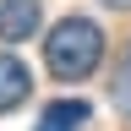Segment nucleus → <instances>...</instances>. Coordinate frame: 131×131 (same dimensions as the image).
Returning a JSON list of instances; mask_svg holds the SVG:
<instances>
[{
  "mask_svg": "<svg viewBox=\"0 0 131 131\" xmlns=\"http://www.w3.org/2000/svg\"><path fill=\"white\" fill-rule=\"evenodd\" d=\"M104 11H131V0H98Z\"/></svg>",
  "mask_w": 131,
  "mask_h": 131,
  "instance_id": "obj_6",
  "label": "nucleus"
},
{
  "mask_svg": "<svg viewBox=\"0 0 131 131\" xmlns=\"http://www.w3.org/2000/svg\"><path fill=\"white\" fill-rule=\"evenodd\" d=\"M109 104L131 120V44L120 49V60H115V71H109Z\"/></svg>",
  "mask_w": 131,
  "mask_h": 131,
  "instance_id": "obj_5",
  "label": "nucleus"
},
{
  "mask_svg": "<svg viewBox=\"0 0 131 131\" xmlns=\"http://www.w3.org/2000/svg\"><path fill=\"white\" fill-rule=\"evenodd\" d=\"M104 49H109V38H104V27L93 16H60L44 33V71L55 82H66V88H77V82L98 77Z\"/></svg>",
  "mask_w": 131,
  "mask_h": 131,
  "instance_id": "obj_1",
  "label": "nucleus"
},
{
  "mask_svg": "<svg viewBox=\"0 0 131 131\" xmlns=\"http://www.w3.org/2000/svg\"><path fill=\"white\" fill-rule=\"evenodd\" d=\"M44 27V6L38 0H0V44H27Z\"/></svg>",
  "mask_w": 131,
  "mask_h": 131,
  "instance_id": "obj_2",
  "label": "nucleus"
},
{
  "mask_svg": "<svg viewBox=\"0 0 131 131\" xmlns=\"http://www.w3.org/2000/svg\"><path fill=\"white\" fill-rule=\"evenodd\" d=\"M88 120H93L88 98H55V104H44V115H38L33 131H82Z\"/></svg>",
  "mask_w": 131,
  "mask_h": 131,
  "instance_id": "obj_4",
  "label": "nucleus"
},
{
  "mask_svg": "<svg viewBox=\"0 0 131 131\" xmlns=\"http://www.w3.org/2000/svg\"><path fill=\"white\" fill-rule=\"evenodd\" d=\"M27 98H33V71L11 55V44H0V115L22 109Z\"/></svg>",
  "mask_w": 131,
  "mask_h": 131,
  "instance_id": "obj_3",
  "label": "nucleus"
}]
</instances>
